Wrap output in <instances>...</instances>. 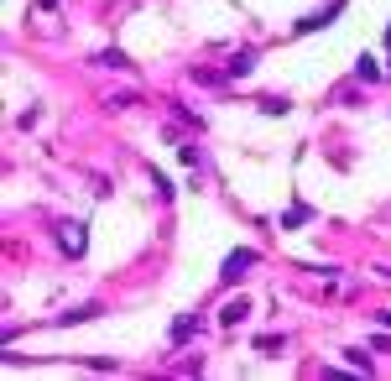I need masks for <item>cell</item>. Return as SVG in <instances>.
I'll list each match as a JSON object with an SVG mask.
<instances>
[{"instance_id": "277c9868", "label": "cell", "mask_w": 391, "mask_h": 381, "mask_svg": "<svg viewBox=\"0 0 391 381\" xmlns=\"http://www.w3.org/2000/svg\"><path fill=\"white\" fill-rule=\"evenodd\" d=\"M255 68V52L251 47H240V52H230V63H224V73H230V78H246Z\"/></svg>"}, {"instance_id": "4fadbf2b", "label": "cell", "mask_w": 391, "mask_h": 381, "mask_svg": "<svg viewBox=\"0 0 391 381\" xmlns=\"http://www.w3.org/2000/svg\"><path fill=\"white\" fill-rule=\"evenodd\" d=\"M381 324H386V329H391V308H386V313H381Z\"/></svg>"}, {"instance_id": "30bf717a", "label": "cell", "mask_w": 391, "mask_h": 381, "mask_svg": "<svg viewBox=\"0 0 391 381\" xmlns=\"http://www.w3.org/2000/svg\"><path fill=\"white\" fill-rule=\"evenodd\" d=\"M100 63H104V68H131V63H126V52H120V47H110V52H100Z\"/></svg>"}, {"instance_id": "3957f363", "label": "cell", "mask_w": 391, "mask_h": 381, "mask_svg": "<svg viewBox=\"0 0 391 381\" xmlns=\"http://www.w3.org/2000/svg\"><path fill=\"white\" fill-rule=\"evenodd\" d=\"M58 241H63V251H68V256H84L89 235H84V225H63V235H58Z\"/></svg>"}, {"instance_id": "7c38bea8", "label": "cell", "mask_w": 391, "mask_h": 381, "mask_svg": "<svg viewBox=\"0 0 391 381\" xmlns=\"http://www.w3.org/2000/svg\"><path fill=\"white\" fill-rule=\"evenodd\" d=\"M261 110H266V115H287L292 104H287V99H261Z\"/></svg>"}, {"instance_id": "52a82bcc", "label": "cell", "mask_w": 391, "mask_h": 381, "mask_svg": "<svg viewBox=\"0 0 391 381\" xmlns=\"http://www.w3.org/2000/svg\"><path fill=\"white\" fill-rule=\"evenodd\" d=\"M355 78H366V84H375V78H381V68H375V58H366V52H360V58H355Z\"/></svg>"}, {"instance_id": "5b68a950", "label": "cell", "mask_w": 391, "mask_h": 381, "mask_svg": "<svg viewBox=\"0 0 391 381\" xmlns=\"http://www.w3.org/2000/svg\"><path fill=\"white\" fill-rule=\"evenodd\" d=\"M193 329H198V319H193V313H183V319L172 324V345H183V339H193Z\"/></svg>"}, {"instance_id": "8992f818", "label": "cell", "mask_w": 391, "mask_h": 381, "mask_svg": "<svg viewBox=\"0 0 391 381\" xmlns=\"http://www.w3.org/2000/svg\"><path fill=\"white\" fill-rule=\"evenodd\" d=\"M246 313H251V303H246V298H235V303H224L219 324H240V319H246Z\"/></svg>"}, {"instance_id": "8fae6325", "label": "cell", "mask_w": 391, "mask_h": 381, "mask_svg": "<svg viewBox=\"0 0 391 381\" xmlns=\"http://www.w3.org/2000/svg\"><path fill=\"white\" fill-rule=\"evenodd\" d=\"M344 356H349V365H355V371H371V356H366V350H344Z\"/></svg>"}, {"instance_id": "7a4b0ae2", "label": "cell", "mask_w": 391, "mask_h": 381, "mask_svg": "<svg viewBox=\"0 0 391 381\" xmlns=\"http://www.w3.org/2000/svg\"><path fill=\"white\" fill-rule=\"evenodd\" d=\"M344 6H349V0H329L323 11H313V16L298 21V32H323V26H334V16H344Z\"/></svg>"}, {"instance_id": "6da1fadb", "label": "cell", "mask_w": 391, "mask_h": 381, "mask_svg": "<svg viewBox=\"0 0 391 381\" xmlns=\"http://www.w3.org/2000/svg\"><path fill=\"white\" fill-rule=\"evenodd\" d=\"M255 261H261V256H255L251 246H240V251H230V256H224V267H219V282H240V277H246V272L255 267Z\"/></svg>"}, {"instance_id": "5bb4252c", "label": "cell", "mask_w": 391, "mask_h": 381, "mask_svg": "<svg viewBox=\"0 0 391 381\" xmlns=\"http://www.w3.org/2000/svg\"><path fill=\"white\" fill-rule=\"evenodd\" d=\"M386 47H391V26H386Z\"/></svg>"}, {"instance_id": "ba28073f", "label": "cell", "mask_w": 391, "mask_h": 381, "mask_svg": "<svg viewBox=\"0 0 391 381\" xmlns=\"http://www.w3.org/2000/svg\"><path fill=\"white\" fill-rule=\"evenodd\" d=\"M303 219H313V209L308 204H292L287 214H282V230H292V225H303Z\"/></svg>"}, {"instance_id": "9c48e42d", "label": "cell", "mask_w": 391, "mask_h": 381, "mask_svg": "<svg viewBox=\"0 0 391 381\" xmlns=\"http://www.w3.org/2000/svg\"><path fill=\"white\" fill-rule=\"evenodd\" d=\"M94 313H100V308H94V303H84V308H68V313H58V324H84V319H94Z\"/></svg>"}]
</instances>
